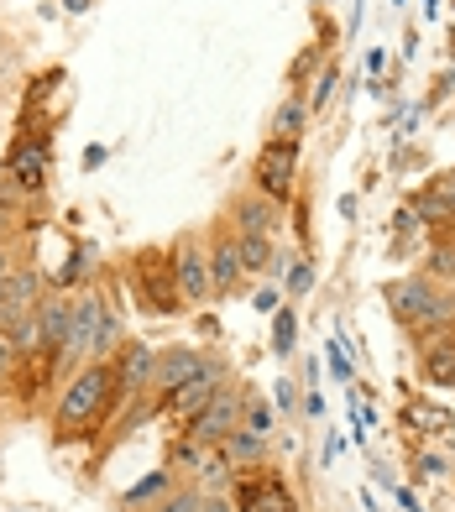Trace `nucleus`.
I'll use <instances>...</instances> for the list:
<instances>
[{"label":"nucleus","instance_id":"obj_1","mask_svg":"<svg viewBox=\"0 0 455 512\" xmlns=\"http://www.w3.org/2000/svg\"><path fill=\"white\" fill-rule=\"evenodd\" d=\"M116 366L110 361H84L74 377H68V387H63V398H58V413H53V434L63 439H74V434H84L95 418H105V408H110V398H116Z\"/></svg>","mask_w":455,"mask_h":512},{"label":"nucleus","instance_id":"obj_2","mask_svg":"<svg viewBox=\"0 0 455 512\" xmlns=\"http://www.w3.org/2000/svg\"><path fill=\"white\" fill-rule=\"evenodd\" d=\"M382 298H388L393 319H398V324H408L414 335L440 330V324H450V319H455V304H450V298H445L435 283H429V277H393V283L382 288Z\"/></svg>","mask_w":455,"mask_h":512},{"label":"nucleus","instance_id":"obj_3","mask_svg":"<svg viewBox=\"0 0 455 512\" xmlns=\"http://www.w3.org/2000/svg\"><path fill=\"white\" fill-rule=\"evenodd\" d=\"M136 277V293L152 314H178L184 309V293H178V277H173V251H142L131 262Z\"/></svg>","mask_w":455,"mask_h":512},{"label":"nucleus","instance_id":"obj_4","mask_svg":"<svg viewBox=\"0 0 455 512\" xmlns=\"http://www.w3.org/2000/svg\"><path fill=\"white\" fill-rule=\"evenodd\" d=\"M241 413H246V392H241L236 382H225L184 429H189V439H199V445H220L231 429H241Z\"/></svg>","mask_w":455,"mask_h":512},{"label":"nucleus","instance_id":"obj_5","mask_svg":"<svg viewBox=\"0 0 455 512\" xmlns=\"http://www.w3.org/2000/svg\"><path fill=\"white\" fill-rule=\"evenodd\" d=\"M100 324H105V293L100 288H79L74 298V324H68V340H63V366H79L84 356H95V340H100Z\"/></svg>","mask_w":455,"mask_h":512},{"label":"nucleus","instance_id":"obj_6","mask_svg":"<svg viewBox=\"0 0 455 512\" xmlns=\"http://www.w3.org/2000/svg\"><path fill=\"white\" fill-rule=\"evenodd\" d=\"M173 277H178V293H184V304H204V298H215L210 251H204L199 241H178V246H173Z\"/></svg>","mask_w":455,"mask_h":512},{"label":"nucleus","instance_id":"obj_7","mask_svg":"<svg viewBox=\"0 0 455 512\" xmlns=\"http://www.w3.org/2000/svg\"><path fill=\"white\" fill-rule=\"evenodd\" d=\"M293 173H299V147L272 136V142L257 152V189L267 199H288L293 194Z\"/></svg>","mask_w":455,"mask_h":512},{"label":"nucleus","instance_id":"obj_8","mask_svg":"<svg viewBox=\"0 0 455 512\" xmlns=\"http://www.w3.org/2000/svg\"><path fill=\"white\" fill-rule=\"evenodd\" d=\"M231 502L236 512H299V497L288 492L283 476H252V481H236L231 486Z\"/></svg>","mask_w":455,"mask_h":512},{"label":"nucleus","instance_id":"obj_9","mask_svg":"<svg viewBox=\"0 0 455 512\" xmlns=\"http://www.w3.org/2000/svg\"><path fill=\"white\" fill-rule=\"evenodd\" d=\"M220 387H225V366H220V361H210L194 382H184L178 392H163V413H168V418H178V424H189V418H194L204 403H210Z\"/></svg>","mask_w":455,"mask_h":512},{"label":"nucleus","instance_id":"obj_10","mask_svg":"<svg viewBox=\"0 0 455 512\" xmlns=\"http://www.w3.org/2000/svg\"><path fill=\"white\" fill-rule=\"evenodd\" d=\"M110 366H116V387L126 392V398H136V392H147L157 382V351L142 345V340H126Z\"/></svg>","mask_w":455,"mask_h":512},{"label":"nucleus","instance_id":"obj_11","mask_svg":"<svg viewBox=\"0 0 455 512\" xmlns=\"http://www.w3.org/2000/svg\"><path fill=\"white\" fill-rule=\"evenodd\" d=\"M6 178L21 183L27 194H37L42 183H48V142H37V136H21V142L6 152Z\"/></svg>","mask_w":455,"mask_h":512},{"label":"nucleus","instance_id":"obj_12","mask_svg":"<svg viewBox=\"0 0 455 512\" xmlns=\"http://www.w3.org/2000/svg\"><path fill=\"white\" fill-rule=\"evenodd\" d=\"M419 361H424V377L435 387H455V330L450 324L419 335Z\"/></svg>","mask_w":455,"mask_h":512},{"label":"nucleus","instance_id":"obj_13","mask_svg":"<svg viewBox=\"0 0 455 512\" xmlns=\"http://www.w3.org/2000/svg\"><path fill=\"white\" fill-rule=\"evenodd\" d=\"M204 366H210V356H204L199 345H173V351L157 356V382H152V387H157V392H178L184 382H194Z\"/></svg>","mask_w":455,"mask_h":512},{"label":"nucleus","instance_id":"obj_14","mask_svg":"<svg viewBox=\"0 0 455 512\" xmlns=\"http://www.w3.org/2000/svg\"><path fill=\"white\" fill-rule=\"evenodd\" d=\"M37 304H42V277H37L32 267H16V272L6 277V309H0V324L32 314Z\"/></svg>","mask_w":455,"mask_h":512},{"label":"nucleus","instance_id":"obj_15","mask_svg":"<svg viewBox=\"0 0 455 512\" xmlns=\"http://www.w3.org/2000/svg\"><path fill=\"white\" fill-rule=\"evenodd\" d=\"M210 277H215V293H231L241 277H246L241 241H236V236H220V241L210 246Z\"/></svg>","mask_w":455,"mask_h":512},{"label":"nucleus","instance_id":"obj_16","mask_svg":"<svg viewBox=\"0 0 455 512\" xmlns=\"http://www.w3.org/2000/svg\"><path fill=\"white\" fill-rule=\"evenodd\" d=\"M37 319H42V330H48V345H53V351H63V340H68V324H74V298H68L63 288L42 293Z\"/></svg>","mask_w":455,"mask_h":512},{"label":"nucleus","instance_id":"obj_17","mask_svg":"<svg viewBox=\"0 0 455 512\" xmlns=\"http://www.w3.org/2000/svg\"><path fill=\"white\" fill-rule=\"evenodd\" d=\"M414 209H419V220H450L455 215V168L435 173V183L414 199Z\"/></svg>","mask_w":455,"mask_h":512},{"label":"nucleus","instance_id":"obj_18","mask_svg":"<svg viewBox=\"0 0 455 512\" xmlns=\"http://www.w3.org/2000/svg\"><path fill=\"white\" fill-rule=\"evenodd\" d=\"M220 455L231 460V465H257L267 455V434H252V429L241 424V429H231V434L220 439Z\"/></svg>","mask_w":455,"mask_h":512},{"label":"nucleus","instance_id":"obj_19","mask_svg":"<svg viewBox=\"0 0 455 512\" xmlns=\"http://www.w3.org/2000/svg\"><path fill=\"white\" fill-rule=\"evenodd\" d=\"M121 335H126L121 309L105 298V324H100V340H95V356H89V361H116V351H121Z\"/></svg>","mask_w":455,"mask_h":512},{"label":"nucleus","instance_id":"obj_20","mask_svg":"<svg viewBox=\"0 0 455 512\" xmlns=\"http://www.w3.org/2000/svg\"><path fill=\"white\" fill-rule=\"evenodd\" d=\"M272 230V209L262 199H241L236 204V236H267Z\"/></svg>","mask_w":455,"mask_h":512},{"label":"nucleus","instance_id":"obj_21","mask_svg":"<svg viewBox=\"0 0 455 512\" xmlns=\"http://www.w3.org/2000/svg\"><path fill=\"white\" fill-rule=\"evenodd\" d=\"M95 272V246H79V251H68V262L58 267V277H53V288H74V283H84V277Z\"/></svg>","mask_w":455,"mask_h":512},{"label":"nucleus","instance_id":"obj_22","mask_svg":"<svg viewBox=\"0 0 455 512\" xmlns=\"http://www.w3.org/2000/svg\"><path fill=\"white\" fill-rule=\"evenodd\" d=\"M168 492H173V476H168V471H152L147 481H136L131 492H121V507H142V502H152V497L163 502Z\"/></svg>","mask_w":455,"mask_h":512},{"label":"nucleus","instance_id":"obj_23","mask_svg":"<svg viewBox=\"0 0 455 512\" xmlns=\"http://www.w3.org/2000/svg\"><path fill=\"white\" fill-rule=\"evenodd\" d=\"M304 115H309V105H304V100L278 105V115H272V136H278V142H293V136L304 131Z\"/></svg>","mask_w":455,"mask_h":512},{"label":"nucleus","instance_id":"obj_24","mask_svg":"<svg viewBox=\"0 0 455 512\" xmlns=\"http://www.w3.org/2000/svg\"><path fill=\"white\" fill-rule=\"evenodd\" d=\"M293 345H299V319H293V309H278L272 314V351L293 356Z\"/></svg>","mask_w":455,"mask_h":512},{"label":"nucleus","instance_id":"obj_25","mask_svg":"<svg viewBox=\"0 0 455 512\" xmlns=\"http://www.w3.org/2000/svg\"><path fill=\"white\" fill-rule=\"evenodd\" d=\"M241 241V262H246V272H262L267 267V256H272V241L267 236H236Z\"/></svg>","mask_w":455,"mask_h":512},{"label":"nucleus","instance_id":"obj_26","mask_svg":"<svg viewBox=\"0 0 455 512\" xmlns=\"http://www.w3.org/2000/svg\"><path fill=\"white\" fill-rule=\"evenodd\" d=\"M157 512H204V497L194 492V486H178V492H168L163 502H157Z\"/></svg>","mask_w":455,"mask_h":512},{"label":"nucleus","instance_id":"obj_27","mask_svg":"<svg viewBox=\"0 0 455 512\" xmlns=\"http://www.w3.org/2000/svg\"><path fill=\"white\" fill-rule=\"evenodd\" d=\"M241 424L252 429V434H272V408H267L262 398H252V392H246V413H241Z\"/></svg>","mask_w":455,"mask_h":512},{"label":"nucleus","instance_id":"obj_28","mask_svg":"<svg viewBox=\"0 0 455 512\" xmlns=\"http://www.w3.org/2000/svg\"><path fill=\"white\" fill-rule=\"evenodd\" d=\"M309 288H314V267L299 256V262L288 267V293H309Z\"/></svg>","mask_w":455,"mask_h":512},{"label":"nucleus","instance_id":"obj_29","mask_svg":"<svg viewBox=\"0 0 455 512\" xmlns=\"http://www.w3.org/2000/svg\"><path fill=\"white\" fill-rule=\"evenodd\" d=\"M325 361H330V371H335V382H351V361H346V351H340V340L325 345Z\"/></svg>","mask_w":455,"mask_h":512},{"label":"nucleus","instance_id":"obj_30","mask_svg":"<svg viewBox=\"0 0 455 512\" xmlns=\"http://www.w3.org/2000/svg\"><path fill=\"white\" fill-rule=\"evenodd\" d=\"M252 309H257V314H278V309H283V298H278V288H262V293L252 298Z\"/></svg>","mask_w":455,"mask_h":512},{"label":"nucleus","instance_id":"obj_31","mask_svg":"<svg viewBox=\"0 0 455 512\" xmlns=\"http://www.w3.org/2000/svg\"><path fill=\"white\" fill-rule=\"evenodd\" d=\"M11 366H16V345H11V335L0 330V382L11 377Z\"/></svg>","mask_w":455,"mask_h":512},{"label":"nucleus","instance_id":"obj_32","mask_svg":"<svg viewBox=\"0 0 455 512\" xmlns=\"http://www.w3.org/2000/svg\"><path fill=\"white\" fill-rule=\"evenodd\" d=\"M335 84H340V79H335V68H325V74H320V89H314V105H325V100L335 95Z\"/></svg>","mask_w":455,"mask_h":512},{"label":"nucleus","instance_id":"obj_33","mask_svg":"<svg viewBox=\"0 0 455 512\" xmlns=\"http://www.w3.org/2000/svg\"><path fill=\"white\" fill-rule=\"evenodd\" d=\"M11 272H16V246L0 241V277H11Z\"/></svg>","mask_w":455,"mask_h":512},{"label":"nucleus","instance_id":"obj_34","mask_svg":"<svg viewBox=\"0 0 455 512\" xmlns=\"http://www.w3.org/2000/svg\"><path fill=\"white\" fill-rule=\"evenodd\" d=\"M204 512H236L231 497H204Z\"/></svg>","mask_w":455,"mask_h":512},{"label":"nucleus","instance_id":"obj_35","mask_svg":"<svg viewBox=\"0 0 455 512\" xmlns=\"http://www.w3.org/2000/svg\"><path fill=\"white\" fill-rule=\"evenodd\" d=\"M435 272H455V251H435Z\"/></svg>","mask_w":455,"mask_h":512},{"label":"nucleus","instance_id":"obj_36","mask_svg":"<svg viewBox=\"0 0 455 512\" xmlns=\"http://www.w3.org/2000/svg\"><path fill=\"white\" fill-rule=\"evenodd\" d=\"M105 157H110L105 147H89V152H84V168H100V162H105Z\"/></svg>","mask_w":455,"mask_h":512},{"label":"nucleus","instance_id":"obj_37","mask_svg":"<svg viewBox=\"0 0 455 512\" xmlns=\"http://www.w3.org/2000/svg\"><path fill=\"white\" fill-rule=\"evenodd\" d=\"M58 6H63V11H74V16H84L89 6H95V0H58Z\"/></svg>","mask_w":455,"mask_h":512},{"label":"nucleus","instance_id":"obj_38","mask_svg":"<svg viewBox=\"0 0 455 512\" xmlns=\"http://www.w3.org/2000/svg\"><path fill=\"white\" fill-rule=\"evenodd\" d=\"M278 408H293V382H278Z\"/></svg>","mask_w":455,"mask_h":512},{"label":"nucleus","instance_id":"obj_39","mask_svg":"<svg viewBox=\"0 0 455 512\" xmlns=\"http://www.w3.org/2000/svg\"><path fill=\"white\" fill-rule=\"evenodd\" d=\"M398 502H403V507H408V512H424V507H419V497H414V492H398Z\"/></svg>","mask_w":455,"mask_h":512},{"label":"nucleus","instance_id":"obj_40","mask_svg":"<svg viewBox=\"0 0 455 512\" xmlns=\"http://www.w3.org/2000/svg\"><path fill=\"white\" fill-rule=\"evenodd\" d=\"M0 309H6V277H0Z\"/></svg>","mask_w":455,"mask_h":512}]
</instances>
